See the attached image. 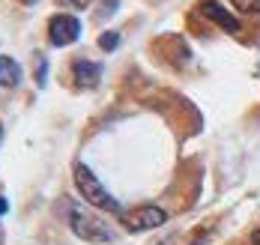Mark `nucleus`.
Instances as JSON below:
<instances>
[{
  "label": "nucleus",
  "instance_id": "nucleus-8",
  "mask_svg": "<svg viewBox=\"0 0 260 245\" xmlns=\"http://www.w3.org/2000/svg\"><path fill=\"white\" fill-rule=\"evenodd\" d=\"M117 45H120V33H117V30H108V33L99 36V48H102V51H114Z\"/></svg>",
  "mask_w": 260,
  "mask_h": 245
},
{
  "label": "nucleus",
  "instance_id": "nucleus-15",
  "mask_svg": "<svg viewBox=\"0 0 260 245\" xmlns=\"http://www.w3.org/2000/svg\"><path fill=\"white\" fill-rule=\"evenodd\" d=\"M0 137H3V126H0Z\"/></svg>",
  "mask_w": 260,
  "mask_h": 245
},
{
  "label": "nucleus",
  "instance_id": "nucleus-7",
  "mask_svg": "<svg viewBox=\"0 0 260 245\" xmlns=\"http://www.w3.org/2000/svg\"><path fill=\"white\" fill-rule=\"evenodd\" d=\"M21 84V66L12 57L0 54V87H18Z\"/></svg>",
  "mask_w": 260,
  "mask_h": 245
},
{
  "label": "nucleus",
  "instance_id": "nucleus-9",
  "mask_svg": "<svg viewBox=\"0 0 260 245\" xmlns=\"http://www.w3.org/2000/svg\"><path fill=\"white\" fill-rule=\"evenodd\" d=\"M239 12H245V15H257L260 12V0H231Z\"/></svg>",
  "mask_w": 260,
  "mask_h": 245
},
{
  "label": "nucleus",
  "instance_id": "nucleus-1",
  "mask_svg": "<svg viewBox=\"0 0 260 245\" xmlns=\"http://www.w3.org/2000/svg\"><path fill=\"white\" fill-rule=\"evenodd\" d=\"M72 177H75V189H78V194L87 200V206H96V209L114 213V216H120V213H123V209H120V200L105 189L102 183H99V177H96V173H93L84 162H75Z\"/></svg>",
  "mask_w": 260,
  "mask_h": 245
},
{
  "label": "nucleus",
  "instance_id": "nucleus-2",
  "mask_svg": "<svg viewBox=\"0 0 260 245\" xmlns=\"http://www.w3.org/2000/svg\"><path fill=\"white\" fill-rule=\"evenodd\" d=\"M66 218H69V227L75 230V236L87 239V242H96V245H105L111 242V227L105 224L102 218H96L93 213H87L84 206L66 200Z\"/></svg>",
  "mask_w": 260,
  "mask_h": 245
},
{
  "label": "nucleus",
  "instance_id": "nucleus-5",
  "mask_svg": "<svg viewBox=\"0 0 260 245\" xmlns=\"http://www.w3.org/2000/svg\"><path fill=\"white\" fill-rule=\"evenodd\" d=\"M198 9L207 15L209 21H215L224 33H239V30H242V27H239V21H236V18L224 9V6H221V3H218V0H201V6H198Z\"/></svg>",
  "mask_w": 260,
  "mask_h": 245
},
{
  "label": "nucleus",
  "instance_id": "nucleus-3",
  "mask_svg": "<svg viewBox=\"0 0 260 245\" xmlns=\"http://www.w3.org/2000/svg\"><path fill=\"white\" fill-rule=\"evenodd\" d=\"M168 221V213L161 206H153V203H144V206H135L129 213H120V224L132 230V233H141V230H153V227H161Z\"/></svg>",
  "mask_w": 260,
  "mask_h": 245
},
{
  "label": "nucleus",
  "instance_id": "nucleus-6",
  "mask_svg": "<svg viewBox=\"0 0 260 245\" xmlns=\"http://www.w3.org/2000/svg\"><path fill=\"white\" fill-rule=\"evenodd\" d=\"M72 81H75V87H96V84L102 81V63L78 57L72 63Z\"/></svg>",
  "mask_w": 260,
  "mask_h": 245
},
{
  "label": "nucleus",
  "instance_id": "nucleus-12",
  "mask_svg": "<svg viewBox=\"0 0 260 245\" xmlns=\"http://www.w3.org/2000/svg\"><path fill=\"white\" fill-rule=\"evenodd\" d=\"M6 209H9V203H6V197L0 194V216H6Z\"/></svg>",
  "mask_w": 260,
  "mask_h": 245
},
{
  "label": "nucleus",
  "instance_id": "nucleus-11",
  "mask_svg": "<svg viewBox=\"0 0 260 245\" xmlns=\"http://www.w3.org/2000/svg\"><path fill=\"white\" fill-rule=\"evenodd\" d=\"M60 6H72V9H87L90 6V0H57Z\"/></svg>",
  "mask_w": 260,
  "mask_h": 245
},
{
  "label": "nucleus",
  "instance_id": "nucleus-14",
  "mask_svg": "<svg viewBox=\"0 0 260 245\" xmlns=\"http://www.w3.org/2000/svg\"><path fill=\"white\" fill-rule=\"evenodd\" d=\"M24 3H36V0H24Z\"/></svg>",
  "mask_w": 260,
  "mask_h": 245
},
{
  "label": "nucleus",
  "instance_id": "nucleus-10",
  "mask_svg": "<svg viewBox=\"0 0 260 245\" xmlns=\"http://www.w3.org/2000/svg\"><path fill=\"white\" fill-rule=\"evenodd\" d=\"M45 78H48V63H45V57H39V63H36V84L42 87Z\"/></svg>",
  "mask_w": 260,
  "mask_h": 245
},
{
  "label": "nucleus",
  "instance_id": "nucleus-13",
  "mask_svg": "<svg viewBox=\"0 0 260 245\" xmlns=\"http://www.w3.org/2000/svg\"><path fill=\"white\" fill-rule=\"evenodd\" d=\"M251 245H260V230H254V239H251Z\"/></svg>",
  "mask_w": 260,
  "mask_h": 245
},
{
  "label": "nucleus",
  "instance_id": "nucleus-4",
  "mask_svg": "<svg viewBox=\"0 0 260 245\" xmlns=\"http://www.w3.org/2000/svg\"><path fill=\"white\" fill-rule=\"evenodd\" d=\"M81 36V21L75 15H54L51 21H48V39H51V45L57 48H66V45H72V42H78Z\"/></svg>",
  "mask_w": 260,
  "mask_h": 245
}]
</instances>
